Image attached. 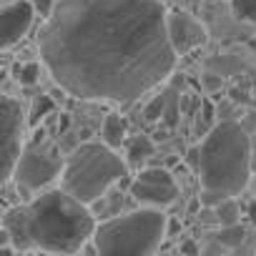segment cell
<instances>
[{"label":"cell","instance_id":"14","mask_svg":"<svg viewBox=\"0 0 256 256\" xmlns=\"http://www.w3.org/2000/svg\"><path fill=\"white\" fill-rule=\"evenodd\" d=\"M231 10L238 20L256 26V0H231Z\"/></svg>","mask_w":256,"mask_h":256},{"label":"cell","instance_id":"9","mask_svg":"<svg viewBox=\"0 0 256 256\" xmlns=\"http://www.w3.org/2000/svg\"><path fill=\"white\" fill-rule=\"evenodd\" d=\"M166 36L176 56H186L206 43V28L198 18L186 10H168L166 13Z\"/></svg>","mask_w":256,"mask_h":256},{"label":"cell","instance_id":"19","mask_svg":"<svg viewBox=\"0 0 256 256\" xmlns=\"http://www.w3.org/2000/svg\"><path fill=\"white\" fill-rule=\"evenodd\" d=\"M50 110H53V100H50L48 96H40V98L36 100V106H33V120H38V118L48 116Z\"/></svg>","mask_w":256,"mask_h":256},{"label":"cell","instance_id":"21","mask_svg":"<svg viewBox=\"0 0 256 256\" xmlns=\"http://www.w3.org/2000/svg\"><path fill=\"white\" fill-rule=\"evenodd\" d=\"M248 218H251V224L256 226V198L248 204Z\"/></svg>","mask_w":256,"mask_h":256},{"label":"cell","instance_id":"12","mask_svg":"<svg viewBox=\"0 0 256 256\" xmlns=\"http://www.w3.org/2000/svg\"><path fill=\"white\" fill-rule=\"evenodd\" d=\"M128 164L134 166H141L144 161H148L154 156V141L148 136H136L131 144H128Z\"/></svg>","mask_w":256,"mask_h":256},{"label":"cell","instance_id":"5","mask_svg":"<svg viewBox=\"0 0 256 256\" xmlns=\"http://www.w3.org/2000/svg\"><path fill=\"white\" fill-rule=\"evenodd\" d=\"M166 236L161 208H138L96 224L93 246L98 256H154Z\"/></svg>","mask_w":256,"mask_h":256},{"label":"cell","instance_id":"15","mask_svg":"<svg viewBox=\"0 0 256 256\" xmlns=\"http://www.w3.org/2000/svg\"><path fill=\"white\" fill-rule=\"evenodd\" d=\"M16 78L20 86H36L40 78V66L38 63H23L16 68Z\"/></svg>","mask_w":256,"mask_h":256},{"label":"cell","instance_id":"13","mask_svg":"<svg viewBox=\"0 0 256 256\" xmlns=\"http://www.w3.org/2000/svg\"><path fill=\"white\" fill-rule=\"evenodd\" d=\"M246 238V228L241 224H231V226H221L218 231V244L221 246H228V248H236L241 246Z\"/></svg>","mask_w":256,"mask_h":256},{"label":"cell","instance_id":"3","mask_svg":"<svg viewBox=\"0 0 256 256\" xmlns=\"http://www.w3.org/2000/svg\"><path fill=\"white\" fill-rule=\"evenodd\" d=\"M196 171L206 206L216 208L221 201L238 196L251 181V138L246 128L236 120L214 126L198 146Z\"/></svg>","mask_w":256,"mask_h":256},{"label":"cell","instance_id":"6","mask_svg":"<svg viewBox=\"0 0 256 256\" xmlns=\"http://www.w3.org/2000/svg\"><path fill=\"white\" fill-rule=\"evenodd\" d=\"M60 174H63V158L58 156V151L50 144H30L18 156V164L13 168V181L23 196H30L50 186Z\"/></svg>","mask_w":256,"mask_h":256},{"label":"cell","instance_id":"1","mask_svg":"<svg viewBox=\"0 0 256 256\" xmlns=\"http://www.w3.org/2000/svg\"><path fill=\"white\" fill-rule=\"evenodd\" d=\"M161 0H60L38 48L50 78L80 100L134 103L176 68Z\"/></svg>","mask_w":256,"mask_h":256},{"label":"cell","instance_id":"11","mask_svg":"<svg viewBox=\"0 0 256 256\" xmlns=\"http://www.w3.org/2000/svg\"><path fill=\"white\" fill-rule=\"evenodd\" d=\"M126 131H128V123L120 113H108L103 120V144L108 148H118L126 141Z\"/></svg>","mask_w":256,"mask_h":256},{"label":"cell","instance_id":"2","mask_svg":"<svg viewBox=\"0 0 256 256\" xmlns=\"http://www.w3.org/2000/svg\"><path fill=\"white\" fill-rule=\"evenodd\" d=\"M13 248H40L48 254H76L93 238L96 221L86 204L68 196L63 188L46 191L30 204L10 208L3 218Z\"/></svg>","mask_w":256,"mask_h":256},{"label":"cell","instance_id":"8","mask_svg":"<svg viewBox=\"0 0 256 256\" xmlns=\"http://www.w3.org/2000/svg\"><path fill=\"white\" fill-rule=\"evenodd\" d=\"M131 196L141 208H166L176 201L178 186L166 168H144L131 184Z\"/></svg>","mask_w":256,"mask_h":256},{"label":"cell","instance_id":"10","mask_svg":"<svg viewBox=\"0 0 256 256\" xmlns=\"http://www.w3.org/2000/svg\"><path fill=\"white\" fill-rule=\"evenodd\" d=\"M33 18H36V10L28 0H18V3L0 10V50L23 40L33 26Z\"/></svg>","mask_w":256,"mask_h":256},{"label":"cell","instance_id":"22","mask_svg":"<svg viewBox=\"0 0 256 256\" xmlns=\"http://www.w3.org/2000/svg\"><path fill=\"white\" fill-rule=\"evenodd\" d=\"M13 254H16L13 246H0V256H13Z\"/></svg>","mask_w":256,"mask_h":256},{"label":"cell","instance_id":"16","mask_svg":"<svg viewBox=\"0 0 256 256\" xmlns=\"http://www.w3.org/2000/svg\"><path fill=\"white\" fill-rule=\"evenodd\" d=\"M216 216H218V221H221V226H231V224H238V206L231 201V198H226V201H221L218 206H216Z\"/></svg>","mask_w":256,"mask_h":256},{"label":"cell","instance_id":"17","mask_svg":"<svg viewBox=\"0 0 256 256\" xmlns=\"http://www.w3.org/2000/svg\"><path fill=\"white\" fill-rule=\"evenodd\" d=\"M164 108H166V98H164V96L154 98V100L146 106V118H148V120H156V118H161V116H164Z\"/></svg>","mask_w":256,"mask_h":256},{"label":"cell","instance_id":"7","mask_svg":"<svg viewBox=\"0 0 256 256\" xmlns=\"http://www.w3.org/2000/svg\"><path fill=\"white\" fill-rule=\"evenodd\" d=\"M23 108L16 98L0 93V186L13 178V168L23 151Z\"/></svg>","mask_w":256,"mask_h":256},{"label":"cell","instance_id":"20","mask_svg":"<svg viewBox=\"0 0 256 256\" xmlns=\"http://www.w3.org/2000/svg\"><path fill=\"white\" fill-rule=\"evenodd\" d=\"M0 246H13L10 244V234L6 228H0Z\"/></svg>","mask_w":256,"mask_h":256},{"label":"cell","instance_id":"18","mask_svg":"<svg viewBox=\"0 0 256 256\" xmlns=\"http://www.w3.org/2000/svg\"><path fill=\"white\" fill-rule=\"evenodd\" d=\"M28 3L33 6V10L38 13V16H43V18H48L50 13H53V8L60 3V0H28Z\"/></svg>","mask_w":256,"mask_h":256},{"label":"cell","instance_id":"4","mask_svg":"<svg viewBox=\"0 0 256 256\" xmlns=\"http://www.w3.org/2000/svg\"><path fill=\"white\" fill-rule=\"evenodd\" d=\"M128 174V164L106 144H80L63 161V191L90 206Z\"/></svg>","mask_w":256,"mask_h":256}]
</instances>
